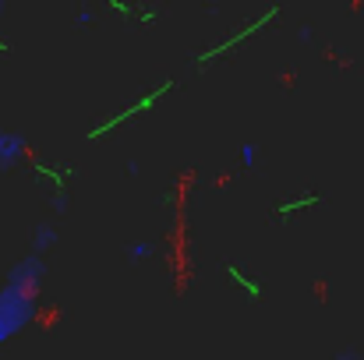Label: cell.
Masks as SVG:
<instances>
[{"mask_svg":"<svg viewBox=\"0 0 364 360\" xmlns=\"http://www.w3.org/2000/svg\"><path fill=\"white\" fill-rule=\"evenodd\" d=\"M39 276H43V254H28L21 265L11 268V279L0 290V343L11 339L18 329H25V322L36 315L32 290Z\"/></svg>","mask_w":364,"mask_h":360,"instance_id":"cell-1","label":"cell"},{"mask_svg":"<svg viewBox=\"0 0 364 360\" xmlns=\"http://www.w3.org/2000/svg\"><path fill=\"white\" fill-rule=\"evenodd\" d=\"M21 152H25V141H21L18 134H4V131H0V163L11 166Z\"/></svg>","mask_w":364,"mask_h":360,"instance_id":"cell-2","label":"cell"},{"mask_svg":"<svg viewBox=\"0 0 364 360\" xmlns=\"http://www.w3.org/2000/svg\"><path fill=\"white\" fill-rule=\"evenodd\" d=\"M241 159H244V166H255V159H258L255 145H244V148H241Z\"/></svg>","mask_w":364,"mask_h":360,"instance_id":"cell-3","label":"cell"},{"mask_svg":"<svg viewBox=\"0 0 364 360\" xmlns=\"http://www.w3.org/2000/svg\"><path fill=\"white\" fill-rule=\"evenodd\" d=\"M152 254V244H134V258H149Z\"/></svg>","mask_w":364,"mask_h":360,"instance_id":"cell-4","label":"cell"}]
</instances>
